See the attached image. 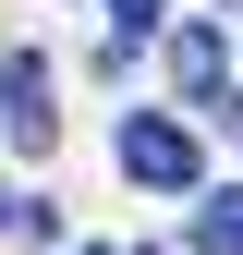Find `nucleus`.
Here are the masks:
<instances>
[{
    "label": "nucleus",
    "mask_w": 243,
    "mask_h": 255,
    "mask_svg": "<svg viewBox=\"0 0 243 255\" xmlns=\"http://www.w3.org/2000/svg\"><path fill=\"white\" fill-rule=\"evenodd\" d=\"M122 170L158 182V195H182V182H195V134H182V122H122Z\"/></svg>",
    "instance_id": "f257e3e1"
},
{
    "label": "nucleus",
    "mask_w": 243,
    "mask_h": 255,
    "mask_svg": "<svg viewBox=\"0 0 243 255\" xmlns=\"http://www.w3.org/2000/svg\"><path fill=\"white\" fill-rule=\"evenodd\" d=\"M0 122H12V146H49L61 134V110H49V73L24 49H0Z\"/></svg>",
    "instance_id": "f03ea898"
},
{
    "label": "nucleus",
    "mask_w": 243,
    "mask_h": 255,
    "mask_svg": "<svg viewBox=\"0 0 243 255\" xmlns=\"http://www.w3.org/2000/svg\"><path fill=\"white\" fill-rule=\"evenodd\" d=\"M219 61H231V49H219V24H195V37L170 49V73H182V98H219Z\"/></svg>",
    "instance_id": "7ed1b4c3"
},
{
    "label": "nucleus",
    "mask_w": 243,
    "mask_h": 255,
    "mask_svg": "<svg viewBox=\"0 0 243 255\" xmlns=\"http://www.w3.org/2000/svg\"><path fill=\"white\" fill-rule=\"evenodd\" d=\"M207 255H243V195H207Z\"/></svg>",
    "instance_id": "20e7f679"
},
{
    "label": "nucleus",
    "mask_w": 243,
    "mask_h": 255,
    "mask_svg": "<svg viewBox=\"0 0 243 255\" xmlns=\"http://www.w3.org/2000/svg\"><path fill=\"white\" fill-rule=\"evenodd\" d=\"M110 37H122V49H146V37H158V0H110Z\"/></svg>",
    "instance_id": "39448f33"
},
{
    "label": "nucleus",
    "mask_w": 243,
    "mask_h": 255,
    "mask_svg": "<svg viewBox=\"0 0 243 255\" xmlns=\"http://www.w3.org/2000/svg\"><path fill=\"white\" fill-rule=\"evenodd\" d=\"M24 219H37V207H24V195H12V182H0V231H24Z\"/></svg>",
    "instance_id": "423d86ee"
},
{
    "label": "nucleus",
    "mask_w": 243,
    "mask_h": 255,
    "mask_svg": "<svg viewBox=\"0 0 243 255\" xmlns=\"http://www.w3.org/2000/svg\"><path fill=\"white\" fill-rule=\"evenodd\" d=\"M85 255H98V243H85Z\"/></svg>",
    "instance_id": "0eeeda50"
}]
</instances>
